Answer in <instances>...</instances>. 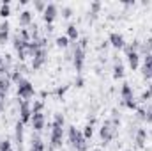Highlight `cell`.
<instances>
[{"instance_id": "cell-1", "label": "cell", "mask_w": 152, "mask_h": 151, "mask_svg": "<svg viewBox=\"0 0 152 151\" xmlns=\"http://www.w3.org/2000/svg\"><path fill=\"white\" fill-rule=\"evenodd\" d=\"M117 133H118V128L113 126L112 119H104V123H103V126H101V130H99V137H101L103 144L112 142L115 137H117Z\"/></svg>"}, {"instance_id": "cell-2", "label": "cell", "mask_w": 152, "mask_h": 151, "mask_svg": "<svg viewBox=\"0 0 152 151\" xmlns=\"http://www.w3.org/2000/svg\"><path fill=\"white\" fill-rule=\"evenodd\" d=\"M16 93H18V98H21L23 101H30V98H34V94H36V89H34V85H32L30 80L23 78L18 84V91Z\"/></svg>"}, {"instance_id": "cell-3", "label": "cell", "mask_w": 152, "mask_h": 151, "mask_svg": "<svg viewBox=\"0 0 152 151\" xmlns=\"http://www.w3.org/2000/svg\"><path fill=\"white\" fill-rule=\"evenodd\" d=\"M62 141H64V130H62V128H55V126H51L50 150H48V151H53V150H58V148H62Z\"/></svg>"}, {"instance_id": "cell-4", "label": "cell", "mask_w": 152, "mask_h": 151, "mask_svg": "<svg viewBox=\"0 0 152 151\" xmlns=\"http://www.w3.org/2000/svg\"><path fill=\"white\" fill-rule=\"evenodd\" d=\"M46 61H48V50L46 48H41L37 53L34 55V59H32V71H37V70H41L44 64H46Z\"/></svg>"}, {"instance_id": "cell-5", "label": "cell", "mask_w": 152, "mask_h": 151, "mask_svg": "<svg viewBox=\"0 0 152 151\" xmlns=\"http://www.w3.org/2000/svg\"><path fill=\"white\" fill-rule=\"evenodd\" d=\"M57 14H58V7L57 4H48L44 13H42V20L46 25H53V21L57 20Z\"/></svg>"}, {"instance_id": "cell-6", "label": "cell", "mask_w": 152, "mask_h": 151, "mask_svg": "<svg viewBox=\"0 0 152 151\" xmlns=\"http://www.w3.org/2000/svg\"><path fill=\"white\" fill-rule=\"evenodd\" d=\"M18 112H20V121L25 124V123H28L30 119H32V103L30 101H20V109H18Z\"/></svg>"}, {"instance_id": "cell-7", "label": "cell", "mask_w": 152, "mask_h": 151, "mask_svg": "<svg viewBox=\"0 0 152 151\" xmlns=\"http://www.w3.org/2000/svg\"><path fill=\"white\" fill-rule=\"evenodd\" d=\"M30 123H32L34 132L41 133V132L44 130V126H46V117H44V114H42V112H36V114H32Z\"/></svg>"}, {"instance_id": "cell-8", "label": "cell", "mask_w": 152, "mask_h": 151, "mask_svg": "<svg viewBox=\"0 0 152 151\" xmlns=\"http://www.w3.org/2000/svg\"><path fill=\"white\" fill-rule=\"evenodd\" d=\"M108 41H110V44L113 46L115 50H124V46H126V39H124L122 34H118V32H112Z\"/></svg>"}, {"instance_id": "cell-9", "label": "cell", "mask_w": 152, "mask_h": 151, "mask_svg": "<svg viewBox=\"0 0 152 151\" xmlns=\"http://www.w3.org/2000/svg\"><path fill=\"white\" fill-rule=\"evenodd\" d=\"M23 130H25V124H23L21 121H18V123H16V126H14V141H16V144H18L20 151L23 150V139H25Z\"/></svg>"}, {"instance_id": "cell-10", "label": "cell", "mask_w": 152, "mask_h": 151, "mask_svg": "<svg viewBox=\"0 0 152 151\" xmlns=\"http://www.w3.org/2000/svg\"><path fill=\"white\" fill-rule=\"evenodd\" d=\"M147 137H149L147 130H145V128H138V130H136V133L133 135V139H134V144H136V148H145Z\"/></svg>"}, {"instance_id": "cell-11", "label": "cell", "mask_w": 152, "mask_h": 151, "mask_svg": "<svg viewBox=\"0 0 152 151\" xmlns=\"http://www.w3.org/2000/svg\"><path fill=\"white\" fill-rule=\"evenodd\" d=\"M18 25L21 27V29H28L30 25H32V13L30 11H21L20 13V16H18Z\"/></svg>"}, {"instance_id": "cell-12", "label": "cell", "mask_w": 152, "mask_h": 151, "mask_svg": "<svg viewBox=\"0 0 152 151\" xmlns=\"http://www.w3.org/2000/svg\"><path fill=\"white\" fill-rule=\"evenodd\" d=\"M124 75H126L124 64L120 62V59L115 57V61H113V78L115 80H118V78H124Z\"/></svg>"}, {"instance_id": "cell-13", "label": "cell", "mask_w": 152, "mask_h": 151, "mask_svg": "<svg viewBox=\"0 0 152 151\" xmlns=\"http://www.w3.org/2000/svg\"><path fill=\"white\" fill-rule=\"evenodd\" d=\"M127 62H129V68H131L133 71H136V70L140 68V53H138V52L129 53V55H127Z\"/></svg>"}, {"instance_id": "cell-14", "label": "cell", "mask_w": 152, "mask_h": 151, "mask_svg": "<svg viewBox=\"0 0 152 151\" xmlns=\"http://www.w3.org/2000/svg\"><path fill=\"white\" fill-rule=\"evenodd\" d=\"M138 53H140V55H143V57H145V55H149V53H152V38L145 39V41H142Z\"/></svg>"}, {"instance_id": "cell-15", "label": "cell", "mask_w": 152, "mask_h": 151, "mask_svg": "<svg viewBox=\"0 0 152 151\" xmlns=\"http://www.w3.org/2000/svg\"><path fill=\"white\" fill-rule=\"evenodd\" d=\"M120 98H122V101H127V100L133 98V87L129 84H122V87H120Z\"/></svg>"}, {"instance_id": "cell-16", "label": "cell", "mask_w": 152, "mask_h": 151, "mask_svg": "<svg viewBox=\"0 0 152 151\" xmlns=\"http://www.w3.org/2000/svg\"><path fill=\"white\" fill-rule=\"evenodd\" d=\"M73 150L75 151H87L88 150V144H87V139L80 133V137L76 139V142L73 144Z\"/></svg>"}, {"instance_id": "cell-17", "label": "cell", "mask_w": 152, "mask_h": 151, "mask_svg": "<svg viewBox=\"0 0 152 151\" xmlns=\"http://www.w3.org/2000/svg\"><path fill=\"white\" fill-rule=\"evenodd\" d=\"M27 44H28V43L21 41V38H20L18 34H14V36H12V46H14V50H16V52H23V50L27 48Z\"/></svg>"}, {"instance_id": "cell-18", "label": "cell", "mask_w": 152, "mask_h": 151, "mask_svg": "<svg viewBox=\"0 0 152 151\" xmlns=\"http://www.w3.org/2000/svg\"><path fill=\"white\" fill-rule=\"evenodd\" d=\"M78 38H80V34H78V29H76V25H67V39L71 41V43H78Z\"/></svg>"}, {"instance_id": "cell-19", "label": "cell", "mask_w": 152, "mask_h": 151, "mask_svg": "<svg viewBox=\"0 0 152 151\" xmlns=\"http://www.w3.org/2000/svg\"><path fill=\"white\" fill-rule=\"evenodd\" d=\"M55 44H57L58 48H62V50H67L69 44H71V41L67 39V36H58V38L55 39Z\"/></svg>"}, {"instance_id": "cell-20", "label": "cell", "mask_w": 152, "mask_h": 151, "mask_svg": "<svg viewBox=\"0 0 152 151\" xmlns=\"http://www.w3.org/2000/svg\"><path fill=\"white\" fill-rule=\"evenodd\" d=\"M0 16H2L4 20H7V18L11 16V5H9V0H4V4H2V7H0Z\"/></svg>"}, {"instance_id": "cell-21", "label": "cell", "mask_w": 152, "mask_h": 151, "mask_svg": "<svg viewBox=\"0 0 152 151\" xmlns=\"http://www.w3.org/2000/svg\"><path fill=\"white\" fill-rule=\"evenodd\" d=\"M67 137H69V144L73 146L76 142V139L80 137V132L76 130V126H69V130H67Z\"/></svg>"}, {"instance_id": "cell-22", "label": "cell", "mask_w": 152, "mask_h": 151, "mask_svg": "<svg viewBox=\"0 0 152 151\" xmlns=\"http://www.w3.org/2000/svg\"><path fill=\"white\" fill-rule=\"evenodd\" d=\"M9 78H11V84H16V85H18V84L23 80V73L18 71V70H12L11 75H9Z\"/></svg>"}, {"instance_id": "cell-23", "label": "cell", "mask_w": 152, "mask_h": 151, "mask_svg": "<svg viewBox=\"0 0 152 151\" xmlns=\"http://www.w3.org/2000/svg\"><path fill=\"white\" fill-rule=\"evenodd\" d=\"M64 123H66L64 115L58 112V114H55V117H53V124H51V126H55V128H64Z\"/></svg>"}, {"instance_id": "cell-24", "label": "cell", "mask_w": 152, "mask_h": 151, "mask_svg": "<svg viewBox=\"0 0 152 151\" xmlns=\"http://www.w3.org/2000/svg\"><path fill=\"white\" fill-rule=\"evenodd\" d=\"M81 135H83L87 141H90V139H92V135H94V124H90V123H88V124L83 128V133H81Z\"/></svg>"}, {"instance_id": "cell-25", "label": "cell", "mask_w": 152, "mask_h": 151, "mask_svg": "<svg viewBox=\"0 0 152 151\" xmlns=\"http://www.w3.org/2000/svg\"><path fill=\"white\" fill-rule=\"evenodd\" d=\"M101 7H103V4H101L99 0H94V2L90 4V11H88V13H92V14H97V16H99Z\"/></svg>"}, {"instance_id": "cell-26", "label": "cell", "mask_w": 152, "mask_h": 151, "mask_svg": "<svg viewBox=\"0 0 152 151\" xmlns=\"http://www.w3.org/2000/svg\"><path fill=\"white\" fill-rule=\"evenodd\" d=\"M42 109H44V101H42V100H36L34 105H32V114L42 112Z\"/></svg>"}, {"instance_id": "cell-27", "label": "cell", "mask_w": 152, "mask_h": 151, "mask_svg": "<svg viewBox=\"0 0 152 151\" xmlns=\"http://www.w3.org/2000/svg\"><path fill=\"white\" fill-rule=\"evenodd\" d=\"M46 5H48V4H46V2H41V0H36V2H34V9H36L37 13H41V14L44 13Z\"/></svg>"}, {"instance_id": "cell-28", "label": "cell", "mask_w": 152, "mask_h": 151, "mask_svg": "<svg viewBox=\"0 0 152 151\" xmlns=\"http://www.w3.org/2000/svg\"><path fill=\"white\" fill-rule=\"evenodd\" d=\"M124 105H126L129 110H136V109H138V103H136V100H134V98H131V100L124 101Z\"/></svg>"}, {"instance_id": "cell-29", "label": "cell", "mask_w": 152, "mask_h": 151, "mask_svg": "<svg viewBox=\"0 0 152 151\" xmlns=\"http://www.w3.org/2000/svg\"><path fill=\"white\" fill-rule=\"evenodd\" d=\"M0 151H11V141L2 139L0 141Z\"/></svg>"}, {"instance_id": "cell-30", "label": "cell", "mask_w": 152, "mask_h": 151, "mask_svg": "<svg viewBox=\"0 0 152 151\" xmlns=\"http://www.w3.org/2000/svg\"><path fill=\"white\" fill-rule=\"evenodd\" d=\"M71 16H73V9H71L69 5L62 7V18H66V20H67V18H71Z\"/></svg>"}, {"instance_id": "cell-31", "label": "cell", "mask_w": 152, "mask_h": 151, "mask_svg": "<svg viewBox=\"0 0 152 151\" xmlns=\"http://www.w3.org/2000/svg\"><path fill=\"white\" fill-rule=\"evenodd\" d=\"M142 73H143V78H145V80H151L152 78V68H145V66H142Z\"/></svg>"}, {"instance_id": "cell-32", "label": "cell", "mask_w": 152, "mask_h": 151, "mask_svg": "<svg viewBox=\"0 0 152 151\" xmlns=\"http://www.w3.org/2000/svg\"><path fill=\"white\" fill-rule=\"evenodd\" d=\"M67 89H69V85H60V87H57V91H55V94L62 98V96H64V94L67 93Z\"/></svg>"}, {"instance_id": "cell-33", "label": "cell", "mask_w": 152, "mask_h": 151, "mask_svg": "<svg viewBox=\"0 0 152 151\" xmlns=\"http://www.w3.org/2000/svg\"><path fill=\"white\" fill-rule=\"evenodd\" d=\"M9 41V32L7 30H0V44H5Z\"/></svg>"}, {"instance_id": "cell-34", "label": "cell", "mask_w": 152, "mask_h": 151, "mask_svg": "<svg viewBox=\"0 0 152 151\" xmlns=\"http://www.w3.org/2000/svg\"><path fill=\"white\" fill-rule=\"evenodd\" d=\"M78 44H80V48H81V50H87V46H88V38L85 36V38L78 39Z\"/></svg>"}, {"instance_id": "cell-35", "label": "cell", "mask_w": 152, "mask_h": 151, "mask_svg": "<svg viewBox=\"0 0 152 151\" xmlns=\"http://www.w3.org/2000/svg\"><path fill=\"white\" fill-rule=\"evenodd\" d=\"M143 66H145V68H152V53H149V55L143 57Z\"/></svg>"}, {"instance_id": "cell-36", "label": "cell", "mask_w": 152, "mask_h": 151, "mask_svg": "<svg viewBox=\"0 0 152 151\" xmlns=\"http://www.w3.org/2000/svg\"><path fill=\"white\" fill-rule=\"evenodd\" d=\"M75 85H76V87H80V89H81V87L85 85V80H83V76H81V75H76Z\"/></svg>"}, {"instance_id": "cell-37", "label": "cell", "mask_w": 152, "mask_h": 151, "mask_svg": "<svg viewBox=\"0 0 152 151\" xmlns=\"http://www.w3.org/2000/svg\"><path fill=\"white\" fill-rule=\"evenodd\" d=\"M9 29H11V27H9V21L4 20V21L0 23V30H7V32H9Z\"/></svg>"}, {"instance_id": "cell-38", "label": "cell", "mask_w": 152, "mask_h": 151, "mask_svg": "<svg viewBox=\"0 0 152 151\" xmlns=\"http://www.w3.org/2000/svg\"><path fill=\"white\" fill-rule=\"evenodd\" d=\"M112 119H120V110L118 109H113L112 110Z\"/></svg>"}, {"instance_id": "cell-39", "label": "cell", "mask_w": 152, "mask_h": 151, "mask_svg": "<svg viewBox=\"0 0 152 151\" xmlns=\"http://www.w3.org/2000/svg\"><path fill=\"white\" fill-rule=\"evenodd\" d=\"M122 4L126 7H131V5H134V0H122Z\"/></svg>"}, {"instance_id": "cell-40", "label": "cell", "mask_w": 152, "mask_h": 151, "mask_svg": "<svg viewBox=\"0 0 152 151\" xmlns=\"http://www.w3.org/2000/svg\"><path fill=\"white\" fill-rule=\"evenodd\" d=\"M53 30H55V27H53V25H46V34H48V36H50Z\"/></svg>"}, {"instance_id": "cell-41", "label": "cell", "mask_w": 152, "mask_h": 151, "mask_svg": "<svg viewBox=\"0 0 152 151\" xmlns=\"http://www.w3.org/2000/svg\"><path fill=\"white\" fill-rule=\"evenodd\" d=\"M108 46H110V41H103L101 43V50H106Z\"/></svg>"}, {"instance_id": "cell-42", "label": "cell", "mask_w": 152, "mask_h": 151, "mask_svg": "<svg viewBox=\"0 0 152 151\" xmlns=\"http://www.w3.org/2000/svg\"><path fill=\"white\" fill-rule=\"evenodd\" d=\"M5 110V100H0V114Z\"/></svg>"}, {"instance_id": "cell-43", "label": "cell", "mask_w": 152, "mask_h": 151, "mask_svg": "<svg viewBox=\"0 0 152 151\" xmlns=\"http://www.w3.org/2000/svg\"><path fill=\"white\" fill-rule=\"evenodd\" d=\"M0 100H5V94H4L2 91H0Z\"/></svg>"}, {"instance_id": "cell-44", "label": "cell", "mask_w": 152, "mask_h": 151, "mask_svg": "<svg viewBox=\"0 0 152 151\" xmlns=\"http://www.w3.org/2000/svg\"><path fill=\"white\" fill-rule=\"evenodd\" d=\"M147 89H149V93H151V94H152V84H151V85H149V87H147Z\"/></svg>"}, {"instance_id": "cell-45", "label": "cell", "mask_w": 152, "mask_h": 151, "mask_svg": "<svg viewBox=\"0 0 152 151\" xmlns=\"http://www.w3.org/2000/svg\"><path fill=\"white\" fill-rule=\"evenodd\" d=\"M94 151H101V150H99V148H97V150H94Z\"/></svg>"}, {"instance_id": "cell-46", "label": "cell", "mask_w": 152, "mask_h": 151, "mask_svg": "<svg viewBox=\"0 0 152 151\" xmlns=\"http://www.w3.org/2000/svg\"><path fill=\"white\" fill-rule=\"evenodd\" d=\"M0 61H2V53H0Z\"/></svg>"}, {"instance_id": "cell-47", "label": "cell", "mask_w": 152, "mask_h": 151, "mask_svg": "<svg viewBox=\"0 0 152 151\" xmlns=\"http://www.w3.org/2000/svg\"><path fill=\"white\" fill-rule=\"evenodd\" d=\"M151 135H152V128H151Z\"/></svg>"}, {"instance_id": "cell-48", "label": "cell", "mask_w": 152, "mask_h": 151, "mask_svg": "<svg viewBox=\"0 0 152 151\" xmlns=\"http://www.w3.org/2000/svg\"><path fill=\"white\" fill-rule=\"evenodd\" d=\"M11 151H12V150H11Z\"/></svg>"}]
</instances>
